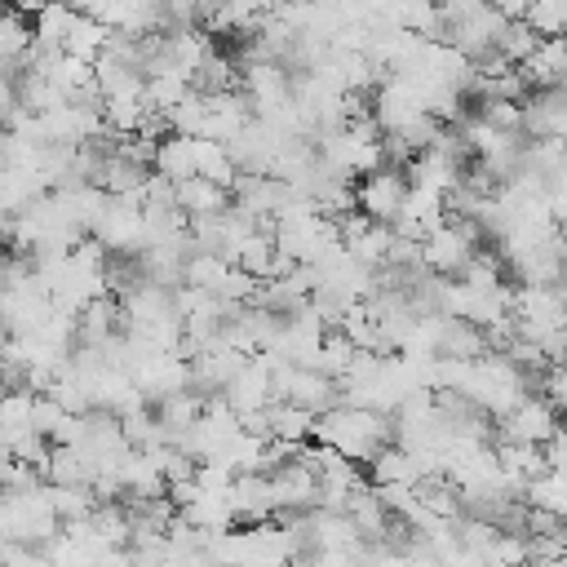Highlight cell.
<instances>
[{
    "instance_id": "6da1fadb",
    "label": "cell",
    "mask_w": 567,
    "mask_h": 567,
    "mask_svg": "<svg viewBox=\"0 0 567 567\" xmlns=\"http://www.w3.org/2000/svg\"><path fill=\"white\" fill-rule=\"evenodd\" d=\"M315 439L354 456V461H372L385 443H394V421H390V412L341 399V403H332L315 416Z\"/></svg>"
},
{
    "instance_id": "7a4b0ae2",
    "label": "cell",
    "mask_w": 567,
    "mask_h": 567,
    "mask_svg": "<svg viewBox=\"0 0 567 567\" xmlns=\"http://www.w3.org/2000/svg\"><path fill=\"white\" fill-rule=\"evenodd\" d=\"M412 182H408V168L399 164H381L372 173H363V182L354 186V204L372 217V221H385L394 226V217L403 213V199H408Z\"/></svg>"
},
{
    "instance_id": "3957f363",
    "label": "cell",
    "mask_w": 567,
    "mask_h": 567,
    "mask_svg": "<svg viewBox=\"0 0 567 567\" xmlns=\"http://www.w3.org/2000/svg\"><path fill=\"white\" fill-rule=\"evenodd\" d=\"M501 439H518V443H549L563 425H558V408L545 394H523L505 416H496Z\"/></svg>"
},
{
    "instance_id": "277c9868",
    "label": "cell",
    "mask_w": 567,
    "mask_h": 567,
    "mask_svg": "<svg viewBox=\"0 0 567 567\" xmlns=\"http://www.w3.org/2000/svg\"><path fill=\"white\" fill-rule=\"evenodd\" d=\"M270 492H275V514H297V509H315L319 505V474L288 456L284 465L270 470Z\"/></svg>"
},
{
    "instance_id": "5b68a950",
    "label": "cell",
    "mask_w": 567,
    "mask_h": 567,
    "mask_svg": "<svg viewBox=\"0 0 567 567\" xmlns=\"http://www.w3.org/2000/svg\"><path fill=\"white\" fill-rule=\"evenodd\" d=\"M230 509L235 523H261L275 514V492H270V474L266 470H239L230 483Z\"/></svg>"
},
{
    "instance_id": "8992f818",
    "label": "cell",
    "mask_w": 567,
    "mask_h": 567,
    "mask_svg": "<svg viewBox=\"0 0 567 567\" xmlns=\"http://www.w3.org/2000/svg\"><path fill=\"white\" fill-rule=\"evenodd\" d=\"M496 461H501V474L523 492L536 474L549 470V456H545V443H518V439H501L496 447Z\"/></svg>"
},
{
    "instance_id": "52a82bcc",
    "label": "cell",
    "mask_w": 567,
    "mask_h": 567,
    "mask_svg": "<svg viewBox=\"0 0 567 567\" xmlns=\"http://www.w3.org/2000/svg\"><path fill=\"white\" fill-rule=\"evenodd\" d=\"M177 204L186 208V217H213V213H226L235 204V195H230V186L195 173V177L177 182Z\"/></svg>"
},
{
    "instance_id": "ba28073f",
    "label": "cell",
    "mask_w": 567,
    "mask_h": 567,
    "mask_svg": "<svg viewBox=\"0 0 567 567\" xmlns=\"http://www.w3.org/2000/svg\"><path fill=\"white\" fill-rule=\"evenodd\" d=\"M315 416L310 408L292 403V399H270L266 408V421H270V439H284V443H306L315 439Z\"/></svg>"
},
{
    "instance_id": "9c48e42d",
    "label": "cell",
    "mask_w": 567,
    "mask_h": 567,
    "mask_svg": "<svg viewBox=\"0 0 567 567\" xmlns=\"http://www.w3.org/2000/svg\"><path fill=\"white\" fill-rule=\"evenodd\" d=\"M151 168H159V173L173 177V182L195 177V137L168 128V133L155 142V159H151Z\"/></svg>"
},
{
    "instance_id": "30bf717a",
    "label": "cell",
    "mask_w": 567,
    "mask_h": 567,
    "mask_svg": "<svg viewBox=\"0 0 567 567\" xmlns=\"http://www.w3.org/2000/svg\"><path fill=\"white\" fill-rule=\"evenodd\" d=\"M111 31L115 27H106L102 18H93V13H75V22H71V31H66V40H62V49L66 53H75V58H89V62H97L102 58V49H106V40H111Z\"/></svg>"
},
{
    "instance_id": "8fae6325",
    "label": "cell",
    "mask_w": 567,
    "mask_h": 567,
    "mask_svg": "<svg viewBox=\"0 0 567 567\" xmlns=\"http://www.w3.org/2000/svg\"><path fill=\"white\" fill-rule=\"evenodd\" d=\"M195 173L213 177L221 186H235L239 164H235V155H230V146L221 137H195Z\"/></svg>"
},
{
    "instance_id": "7c38bea8",
    "label": "cell",
    "mask_w": 567,
    "mask_h": 567,
    "mask_svg": "<svg viewBox=\"0 0 567 567\" xmlns=\"http://www.w3.org/2000/svg\"><path fill=\"white\" fill-rule=\"evenodd\" d=\"M230 266H235V261H226L221 252H213V248H195V252L186 257V266H182V284H195V288L217 292Z\"/></svg>"
},
{
    "instance_id": "4fadbf2b",
    "label": "cell",
    "mask_w": 567,
    "mask_h": 567,
    "mask_svg": "<svg viewBox=\"0 0 567 567\" xmlns=\"http://www.w3.org/2000/svg\"><path fill=\"white\" fill-rule=\"evenodd\" d=\"M190 89H195L190 75H182V71H155V75H146V106L159 111V115H168Z\"/></svg>"
},
{
    "instance_id": "5bb4252c",
    "label": "cell",
    "mask_w": 567,
    "mask_h": 567,
    "mask_svg": "<svg viewBox=\"0 0 567 567\" xmlns=\"http://www.w3.org/2000/svg\"><path fill=\"white\" fill-rule=\"evenodd\" d=\"M523 496H527V505H540V509L567 518V474H563V470L549 465L545 474H536V478L523 487Z\"/></svg>"
},
{
    "instance_id": "9a60e30c",
    "label": "cell",
    "mask_w": 567,
    "mask_h": 567,
    "mask_svg": "<svg viewBox=\"0 0 567 567\" xmlns=\"http://www.w3.org/2000/svg\"><path fill=\"white\" fill-rule=\"evenodd\" d=\"M75 4H66V0H49L40 13H35V22H31V35L40 40V44H62L66 40V31H71V22H75Z\"/></svg>"
},
{
    "instance_id": "2e32d148",
    "label": "cell",
    "mask_w": 567,
    "mask_h": 567,
    "mask_svg": "<svg viewBox=\"0 0 567 567\" xmlns=\"http://www.w3.org/2000/svg\"><path fill=\"white\" fill-rule=\"evenodd\" d=\"M536 44H540V35L532 31L527 18H505V27H501V35H496V53H501L505 62H514V66L527 62Z\"/></svg>"
},
{
    "instance_id": "e0dca14e",
    "label": "cell",
    "mask_w": 567,
    "mask_h": 567,
    "mask_svg": "<svg viewBox=\"0 0 567 567\" xmlns=\"http://www.w3.org/2000/svg\"><path fill=\"white\" fill-rule=\"evenodd\" d=\"M168 128H173V133L204 137V128H208V93H204V89H190V93L168 111Z\"/></svg>"
},
{
    "instance_id": "ac0fdd59",
    "label": "cell",
    "mask_w": 567,
    "mask_h": 567,
    "mask_svg": "<svg viewBox=\"0 0 567 567\" xmlns=\"http://www.w3.org/2000/svg\"><path fill=\"white\" fill-rule=\"evenodd\" d=\"M354 354H359V346H354L341 328H328V332H323V346H319V372L346 377V368L354 363Z\"/></svg>"
},
{
    "instance_id": "d6986e66",
    "label": "cell",
    "mask_w": 567,
    "mask_h": 567,
    "mask_svg": "<svg viewBox=\"0 0 567 567\" xmlns=\"http://www.w3.org/2000/svg\"><path fill=\"white\" fill-rule=\"evenodd\" d=\"M527 22L536 35H567V0H532Z\"/></svg>"
},
{
    "instance_id": "ffe728a7",
    "label": "cell",
    "mask_w": 567,
    "mask_h": 567,
    "mask_svg": "<svg viewBox=\"0 0 567 567\" xmlns=\"http://www.w3.org/2000/svg\"><path fill=\"white\" fill-rule=\"evenodd\" d=\"M478 115L492 120L496 128L523 133V102H514V97H478Z\"/></svg>"
},
{
    "instance_id": "44dd1931",
    "label": "cell",
    "mask_w": 567,
    "mask_h": 567,
    "mask_svg": "<svg viewBox=\"0 0 567 567\" xmlns=\"http://www.w3.org/2000/svg\"><path fill=\"white\" fill-rule=\"evenodd\" d=\"M540 394H545L558 412H567V363H549V368L540 372Z\"/></svg>"
},
{
    "instance_id": "7402d4cb",
    "label": "cell",
    "mask_w": 567,
    "mask_h": 567,
    "mask_svg": "<svg viewBox=\"0 0 567 567\" xmlns=\"http://www.w3.org/2000/svg\"><path fill=\"white\" fill-rule=\"evenodd\" d=\"M545 456H549V465H554V470H563V474H567V430H558V434L545 443Z\"/></svg>"
},
{
    "instance_id": "603a6c76",
    "label": "cell",
    "mask_w": 567,
    "mask_h": 567,
    "mask_svg": "<svg viewBox=\"0 0 567 567\" xmlns=\"http://www.w3.org/2000/svg\"><path fill=\"white\" fill-rule=\"evenodd\" d=\"M496 9H501L505 18H527V9H532V0H496Z\"/></svg>"
},
{
    "instance_id": "cb8c5ba5",
    "label": "cell",
    "mask_w": 567,
    "mask_h": 567,
    "mask_svg": "<svg viewBox=\"0 0 567 567\" xmlns=\"http://www.w3.org/2000/svg\"><path fill=\"white\" fill-rule=\"evenodd\" d=\"M49 0H9V9H18V13H27V18H35L40 9H44Z\"/></svg>"
},
{
    "instance_id": "d4e9b609",
    "label": "cell",
    "mask_w": 567,
    "mask_h": 567,
    "mask_svg": "<svg viewBox=\"0 0 567 567\" xmlns=\"http://www.w3.org/2000/svg\"><path fill=\"white\" fill-rule=\"evenodd\" d=\"M478 4H496V0H478Z\"/></svg>"
},
{
    "instance_id": "484cf974",
    "label": "cell",
    "mask_w": 567,
    "mask_h": 567,
    "mask_svg": "<svg viewBox=\"0 0 567 567\" xmlns=\"http://www.w3.org/2000/svg\"><path fill=\"white\" fill-rule=\"evenodd\" d=\"M0 13H4V4H0Z\"/></svg>"
}]
</instances>
